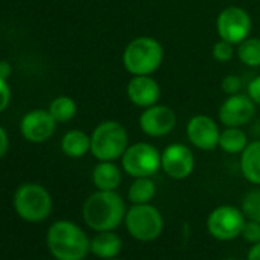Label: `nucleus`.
Wrapping results in <instances>:
<instances>
[{
	"label": "nucleus",
	"instance_id": "nucleus-3",
	"mask_svg": "<svg viewBox=\"0 0 260 260\" xmlns=\"http://www.w3.org/2000/svg\"><path fill=\"white\" fill-rule=\"evenodd\" d=\"M121 60L130 75H152L164 61V48L158 39L140 36L125 45Z\"/></svg>",
	"mask_w": 260,
	"mask_h": 260
},
{
	"label": "nucleus",
	"instance_id": "nucleus-24",
	"mask_svg": "<svg viewBox=\"0 0 260 260\" xmlns=\"http://www.w3.org/2000/svg\"><path fill=\"white\" fill-rule=\"evenodd\" d=\"M242 211L249 220L260 223V188H254L243 196Z\"/></svg>",
	"mask_w": 260,
	"mask_h": 260
},
{
	"label": "nucleus",
	"instance_id": "nucleus-22",
	"mask_svg": "<svg viewBox=\"0 0 260 260\" xmlns=\"http://www.w3.org/2000/svg\"><path fill=\"white\" fill-rule=\"evenodd\" d=\"M236 57L246 68H260V37H248L236 46Z\"/></svg>",
	"mask_w": 260,
	"mask_h": 260
},
{
	"label": "nucleus",
	"instance_id": "nucleus-21",
	"mask_svg": "<svg viewBox=\"0 0 260 260\" xmlns=\"http://www.w3.org/2000/svg\"><path fill=\"white\" fill-rule=\"evenodd\" d=\"M156 194V184L152 178H135L127 190L130 204H150Z\"/></svg>",
	"mask_w": 260,
	"mask_h": 260
},
{
	"label": "nucleus",
	"instance_id": "nucleus-31",
	"mask_svg": "<svg viewBox=\"0 0 260 260\" xmlns=\"http://www.w3.org/2000/svg\"><path fill=\"white\" fill-rule=\"evenodd\" d=\"M11 72H13L11 63L7 61V60H0V78L8 80L10 75H11Z\"/></svg>",
	"mask_w": 260,
	"mask_h": 260
},
{
	"label": "nucleus",
	"instance_id": "nucleus-4",
	"mask_svg": "<svg viewBox=\"0 0 260 260\" xmlns=\"http://www.w3.org/2000/svg\"><path fill=\"white\" fill-rule=\"evenodd\" d=\"M128 147L127 128L115 119H106L96 124L90 134V153L96 161L121 159Z\"/></svg>",
	"mask_w": 260,
	"mask_h": 260
},
{
	"label": "nucleus",
	"instance_id": "nucleus-27",
	"mask_svg": "<svg viewBox=\"0 0 260 260\" xmlns=\"http://www.w3.org/2000/svg\"><path fill=\"white\" fill-rule=\"evenodd\" d=\"M220 89L225 95H234L239 93L242 90V78L239 75H226L222 83H220Z\"/></svg>",
	"mask_w": 260,
	"mask_h": 260
},
{
	"label": "nucleus",
	"instance_id": "nucleus-15",
	"mask_svg": "<svg viewBox=\"0 0 260 260\" xmlns=\"http://www.w3.org/2000/svg\"><path fill=\"white\" fill-rule=\"evenodd\" d=\"M128 101L140 109H147L159 103L162 90L152 75H132L125 86Z\"/></svg>",
	"mask_w": 260,
	"mask_h": 260
},
{
	"label": "nucleus",
	"instance_id": "nucleus-34",
	"mask_svg": "<svg viewBox=\"0 0 260 260\" xmlns=\"http://www.w3.org/2000/svg\"><path fill=\"white\" fill-rule=\"evenodd\" d=\"M225 260H234V258H225Z\"/></svg>",
	"mask_w": 260,
	"mask_h": 260
},
{
	"label": "nucleus",
	"instance_id": "nucleus-14",
	"mask_svg": "<svg viewBox=\"0 0 260 260\" xmlns=\"http://www.w3.org/2000/svg\"><path fill=\"white\" fill-rule=\"evenodd\" d=\"M57 128V121L52 118L49 110L34 109L23 115L20 121V134L22 137L34 144L48 141Z\"/></svg>",
	"mask_w": 260,
	"mask_h": 260
},
{
	"label": "nucleus",
	"instance_id": "nucleus-5",
	"mask_svg": "<svg viewBox=\"0 0 260 260\" xmlns=\"http://www.w3.org/2000/svg\"><path fill=\"white\" fill-rule=\"evenodd\" d=\"M128 234L140 242L156 240L164 230V217L152 204H132L124 217Z\"/></svg>",
	"mask_w": 260,
	"mask_h": 260
},
{
	"label": "nucleus",
	"instance_id": "nucleus-25",
	"mask_svg": "<svg viewBox=\"0 0 260 260\" xmlns=\"http://www.w3.org/2000/svg\"><path fill=\"white\" fill-rule=\"evenodd\" d=\"M211 55L219 63H230L236 57V45L219 39L211 49Z\"/></svg>",
	"mask_w": 260,
	"mask_h": 260
},
{
	"label": "nucleus",
	"instance_id": "nucleus-10",
	"mask_svg": "<svg viewBox=\"0 0 260 260\" xmlns=\"http://www.w3.org/2000/svg\"><path fill=\"white\" fill-rule=\"evenodd\" d=\"M138 124L141 132L149 138H166L169 137L178 124L176 112L166 104H155L143 109Z\"/></svg>",
	"mask_w": 260,
	"mask_h": 260
},
{
	"label": "nucleus",
	"instance_id": "nucleus-13",
	"mask_svg": "<svg viewBox=\"0 0 260 260\" xmlns=\"http://www.w3.org/2000/svg\"><path fill=\"white\" fill-rule=\"evenodd\" d=\"M194 166V153L182 143H172L161 152V170L172 179L182 181L188 178Z\"/></svg>",
	"mask_w": 260,
	"mask_h": 260
},
{
	"label": "nucleus",
	"instance_id": "nucleus-29",
	"mask_svg": "<svg viewBox=\"0 0 260 260\" xmlns=\"http://www.w3.org/2000/svg\"><path fill=\"white\" fill-rule=\"evenodd\" d=\"M246 93L257 106H260V75H255L254 78L249 80L246 86Z\"/></svg>",
	"mask_w": 260,
	"mask_h": 260
},
{
	"label": "nucleus",
	"instance_id": "nucleus-26",
	"mask_svg": "<svg viewBox=\"0 0 260 260\" xmlns=\"http://www.w3.org/2000/svg\"><path fill=\"white\" fill-rule=\"evenodd\" d=\"M242 239L246 242V243H251V245H255L260 242V223L255 222V220H246L245 225H243V230H242Z\"/></svg>",
	"mask_w": 260,
	"mask_h": 260
},
{
	"label": "nucleus",
	"instance_id": "nucleus-16",
	"mask_svg": "<svg viewBox=\"0 0 260 260\" xmlns=\"http://www.w3.org/2000/svg\"><path fill=\"white\" fill-rule=\"evenodd\" d=\"M92 182L96 190L116 191L122 182V169L115 161H100L92 170Z\"/></svg>",
	"mask_w": 260,
	"mask_h": 260
},
{
	"label": "nucleus",
	"instance_id": "nucleus-9",
	"mask_svg": "<svg viewBox=\"0 0 260 260\" xmlns=\"http://www.w3.org/2000/svg\"><path fill=\"white\" fill-rule=\"evenodd\" d=\"M246 216L242 208L233 205L216 207L207 217V230L216 239L222 242L233 240L242 234Z\"/></svg>",
	"mask_w": 260,
	"mask_h": 260
},
{
	"label": "nucleus",
	"instance_id": "nucleus-20",
	"mask_svg": "<svg viewBox=\"0 0 260 260\" xmlns=\"http://www.w3.org/2000/svg\"><path fill=\"white\" fill-rule=\"evenodd\" d=\"M249 144L243 127H223L219 138V149L228 155H240Z\"/></svg>",
	"mask_w": 260,
	"mask_h": 260
},
{
	"label": "nucleus",
	"instance_id": "nucleus-23",
	"mask_svg": "<svg viewBox=\"0 0 260 260\" xmlns=\"http://www.w3.org/2000/svg\"><path fill=\"white\" fill-rule=\"evenodd\" d=\"M48 110L52 115V118L57 121V124L69 122L77 115V103L74 98L68 95H60L51 101Z\"/></svg>",
	"mask_w": 260,
	"mask_h": 260
},
{
	"label": "nucleus",
	"instance_id": "nucleus-12",
	"mask_svg": "<svg viewBox=\"0 0 260 260\" xmlns=\"http://www.w3.org/2000/svg\"><path fill=\"white\" fill-rule=\"evenodd\" d=\"M257 104L249 98L248 93L226 95L217 110L219 122L223 127H243L255 115Z\"/></svg>",
	"mask_w": 260,
	"mask_h": 260
},
{
	"label": "nucleus",
	"instance_id": "nucleus-6",
	"mask_svg": "<svg viewBox=\"0 0 260 260\" xmlns=\"http://www.w3.org/2000/svg\"><path fill=\"white\" fill-rule=\"evenodd\" d=\"M16 213L26 222H42L52 211V198L40 184H23L14 194Z\"/></svg>",
	"mask_w": 260,
	"mask_h": 260
},
{
	"label": "nucleus",
	"instance_id": "nucleus-17",
	"mask_svg": "<svg viewBox=\"0 0 260 260\" xmlns=\"http://www.w3.org/2000/svg\"><path fill=\"white\" fill-rule=\"evenodd\" d=\"M239 169L242 176L252 185H260V140L249 141L240 153Z\"/></svg>",
	"mask_w": 260,
	"mask_h": 260
},
{
	"label": "nucleus",
	"instance_id": "nucleus-8",
	"mask_svg": "<svg viewBox=\"0 0 260 260\" xmlns=\"http://www.w3.org/2000/svg\"><path fill=\"white\" fill-rule=\"evenodd\" d=\"M251 29L252 19L249 13L242 7H226L216 17V32L219 39L226 40L236 46L251 36Z\"/></svg>",
	"mask_w": 260,
	"mask_h": 260
},
{
	"label": "nucleus",
	"instance_id": "nucleus-2",
	"mask_svg": "<svg viewBox=\"0 0 260 260\" xmlns=\"http://www.w3.org/2000/svg\"><path fill=\"white\" fill-rule=\"evenodd\" d=\"M48 248L57 260H83L90 252V239L74 222L57 220L48 230Z\"/></svg>",
	"mask_w": 260,
	"mask_h": 260
},
{
	"label": "nucleus",
	"instance_id": "nucleus-32",
	"mask_svg": "<svg viewBox=\"0 0 260 260\" xmlns=\"http://www.w3.org/2000/svg\"><path fill=\"white\" fill-rule=\"evenodd\" d=\"M246 260H260V242L249 248Z\"/></svg>",
	"mask_w": 260,
	"mask_h": 260
},
{
	"label": "nucleus",
	"instance_id": "nucleus-19",
	"mask_svg": "<svg viewBox=\"0 0 260 260\" xmlns=\"http://www.w3.org/2000/svg\"><path fill=\"white\" fill-rule=\"evenodd\" d=\"M61 152L72 159L83 158L84 155L90 153V135H87L83 130L72 128L66 132L61 138Z\"/></svg>",
	"mask_w": 260,
	"mask_h": 260
},
{
	"label": "nucleus",
	"instance_id": "nucleus-11",
	"mask_svg": "<svg viewBox=\"0 0 260 260\" xmlns=\"http://www.w3.org/2000/svg\"><path fill=\"white\" fill-rule=\"evenodd\" d=\"M220 132L219 124L204 113L193 115L185 127V135L190 144L202 152H211L219 147Z\"/></svg>",
	"mask_w": 260,
	"mask_h": 260
},
{
	"label": "nucleus",
	"instance_id": "nucleus-1",
	"mask_svg": "<svg viewBox=\"0 0 260 260\" xmlns=\"http://www.w3.org/2000/svg\"><path fill=\"white\" fill-rule=\"evenodd\" d=\"M125 213L124 199L116 191L98 190L83 204L84 223L96 233L115 231L124 222Z\"/></svg>",
	"mask_w": 260,
	"mask_h": 260
},
{
	"label": "nucleus",
	"instance_id": "nucleus-7",
	"mask_svg": "<svg viewBox=\"0 0 260 260\" xmlns=\"http://www.w3.org/2000/svg\"><path fill=\"white\" fill-rule=\"evenodd\" d=\"M121 169L134 179L152 178L161 170V152L146 141L128 144L121 156Z\"/></svg>",
	"mask_w": 260,
	"mask_h": 260
},
{
	"label": "nucleus",
	"instance_id": "nucleus-33",
	"mask_svg": "<svg viewBox=\"0 0 260 260\" xmlns=\"http://www.w3.org/2000/svg\"><path fill=\"white\" fill-rule=\"evenodd\" d=\"M106 260H119V258H116V257H113V258H106Z\"/></svg>",
	"mask_w": 260,
	"mask_h": 260
},
{
	"label": "nucleus",
	"instance_id": "nucleus-30",
	"mask_svg": "<svg viewBox=\"0 0 260 260\" xmlns=\"http://www.w3.org/2000/svg\"><path fill=\"white\" fill-rule=\"evenodd\" d=\"M8 149H10L8 134H7V130L2 125H0V159H2L8 153Z\"/></svg>",
	"mask_w": 260,
	"mask_h": 260
},
{
	"label": "nucleus",
	"instance_id": "nucleus-28",
	"mask_svg": "<svg viewBox=\"0 0 260 260\" xmlns=\"http://www.w3.org/2000/svg\"><path fill=\"white\" fill-rule=\"evenodd\" d=\"M11 101V87L8 84V80L0 78V113H2Z\"/></svg>",
	"mask_w": 260,
	"mask_h": 260
},
{
	"label": "nucleus",
	"instance_id": "nucleus-18",
	"mask_svg": "<svg viewBox=\"0 0 260 260\" xmlns=\"http://www.w3.org/2000/svg\"><path fill=\"white\" fill-rule=\"evenodd\" d=\"M122 249V240L115 231H101L90 239V252L103 260L116 257Z\"/></svg>",
	"mask_w": 260,
	"mask_h": 260
}]
</instances>
